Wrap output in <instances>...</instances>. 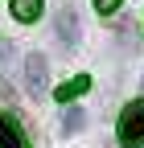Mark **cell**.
<instances>
[{"label":"cell","mask_w":144,"mask_h":148,"mask_svg":"<svg viewBox=\"0 0 144 148\" xmlns=\"http://www.w3.org/2000/svg\"><path fill=\"white\" fill-rule=\"evenodd\" d=\"M115 136H119L123 148H140V144H144V99H132L128 107H123Z\"/></svg>","instance_id":"cell-1"},{"label":"cell","mask_w":144,"mask_h":148,"mask_svg":"<svg viewBox=\"0 0 144 148\" xmlns=\"http://www.w3.org/2000/svg\"><path fill=\"white\" fill-rule=\"evenodd\" d=\"M12 16L25 21V25H33L41 16V0H12Z\"/></svg>","instance_id":"cell-5"},{"label":"cell","mask_w":144,"mask_h":148,"mask_svg":"<svg viewBox=\"0 0 144 148\" xmlns=\"http://www.w3.org/2000/svg\"><path fill=\"white\" fill-rule=\"evenodd\" d=\"M86 86H91V78H86V74H78V78H70V82H62L58 90H53V95H58V103H70L74 95H82Z\"/></svg>","instance_id":"cell-7"},{"label":"cell","mask_w":144,"mask_h":148,"mask_svg":"<svg viewBox=\"0 0 144 148\" xmlns=\"http://www.w3.org/2000/svg\"><path fill=\"white\" fill-rule=\"evenodd\" d=\"M0 148H29L21 123H16L12 115H4V111H0Z\"/></svg>","instance_id":"cell-4"},{"label":"cell","mask_w":144,"mask_h":148,"mask_svg":"<svg viewBox=\"0 0 144 148\" xmlns=\"http://www.w3.org/2000/svg\"><path fill=\"white\" fill-rule=\"evenodd\" d=\"M95 8H99V12H115V8H119V0H95Z\"/></svg>","instance_id":"cell-8"},{"label":"cell","mask_w":144,"mask_h":148,"mask_svg":"<svg viewBox=\"0 0 144 148\" xmlns=\"http://www.w3.org/2000/svg\"><path fill=\"white\" fill-rule=\"evenodd\" d=\"M8 58H12V45H8V41H4V37H0V66H4V62H8Z\"/></svg>","instance_id":"cell-9"},{"label":"cell","mask_w":144,"mask_h":148,"mask_svg":"<svg viewBox=\"0 0 144 148\" xmlns=\"http://www.w3.org/2000/svg\"><path fill=\"white\" fill-rule=\"evenodd\" d=\"M140 86H144V82H140Z\"/></svg>","instance_id":"cell-10"},{"label":"cell","mask_w":144,"mask_h":148,"mask_svg":"<svg viewBox=\"0 0 144 148\" xmlns=\"http://www.w3.org/2000/svg\"><path fill=\"white\" fill-rule=\"evenodd\" d=\"M82 127H86V111L82 107H66L62 111V132L74 136V132H82Z\"/></svg>","instance_id":"cell-6"},{"label":"cell","mask_w":144,"mask_h":148,"mask_svg":"<svg viewBox=\"0 0 144 148\" xmlns=\"http://www.w3.org/2000/svg\"><path fill=\"white\" fill-rule=\"evenodd\" d=\"M53 29H58V41H62L66 49H74L78 37H82V29H78V8H74V4H62V8H58V21H53Z\"/></svg>","instance_id":"cell-2"},{"label":"cell","mask_w":144,"mask_h":148,"mask_svg":"<svg viewBox=\"0 0 144 148\" xmlns=\"http://www.w3.org/2000/svg\"><path fill=\"white\" fill-rule=\"evenodd\" d=\"M25 82H29V95H33V99H41V95H45L49 66H45L41 53H29V58H25Z\"/></svg>","instance_id":"cell-3"}]
</instances>
